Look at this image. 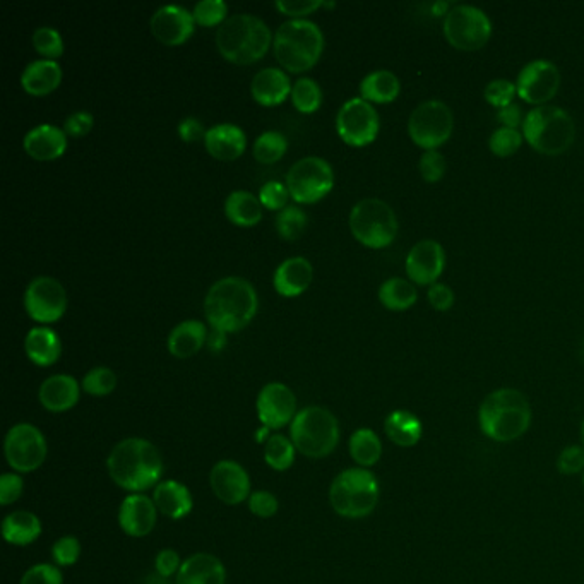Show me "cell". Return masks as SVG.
<instances>
[{
  "instance_id": "obj_1",
  "label": "cell",
  "mask_w": 584,
  "mask_h": 584,
  "mask_svg": "<svg viewBox=\"0 0 584 584\" xmlns=\"http://www.w3.org/2000/svg\"><path fill=\"white\" fill-rule=\"evenodd\" d=\"M110 478L120 489L134 494L155 487L163 473L161 454L151 442L139 437L120 441L107 459Z\"/></svg>"
},
{
  "instance_id": "obj_2",
  "label": "cell",
  "mask_w": 584,
  "mask_h": 584,
  "mask_svg": "<svg viewBox=\"0 0 584 584\" xmlns=\"http://www.w3.org/2000/svg\"><path fill=\"white\" fill-rule=\"evenodd\" d=\"M257 305L256 288L239 276L216 281L204 298V312L211 328L227 334L244 329L256 316Z\"/></svg>"
},
{
  "instance_id": "obj_3",
  "label": "cell",
  "mask_w": 584,
  "mask_h": 584,
  "mask_svg": "<svg viewBox=\"0 0 584 584\" xmlns=\"http://www.w3.org/2000/svg\"><path fill=\"white\" fill-rule=\"evenodd\" d=\"M478 424L492 441H516L530 429V401L518 389H495L480 405Z\"/></svg>"
},
{
  "instance_id": "obj_4",
  "label": "cell",
  "mask_w": 584,
  "mask_h": 584,
  "mask_svg": "<svg viewBox=\"0 0 584 584\" xmlns=\"http://www.w3.org/2000/svg\"><path fill=\"white\" fill-rule=\"evenodd\" d=\"M273 33L263 19L254 14H233L216 31V47L228 62L249 66L268 54Z\"/></svg>"
},
{
  "instance_id": "obj_5",
  "label": "cell",
  "mask_w": 584,
  "mask_h": 584,
  "mask_svg": "<svg viewBox=\"0 0 584 584\" xmlns=\"http://www.w3.org/2000/svg\"><path fill=\"white\" fill-rule=\"evenodd\" d=\"M521 132L526 143L540 155L559 156L573 146L576 124L564 108L542 105L526 114Z\"/></svg>"
},
{
  "instance_id": "obj_6",
  "label": "cell",
  "mask_w": 584,
  "mask_h": 584,
  "mask_svg": "<svg viewBox=\"0 0 584 584\" xmlns=\"http://www.w3.org/2000/svg\"><path fill=\"white\" fill-rule=\"evenodd\" d=\"M273 43L281 67L297 74L316 66L324 50V35L309 19H290L278 28Z\"/></svg>"
},
{
  "instance_id": "obj_7",
  "label": "cell",
  "mask_w": 584,
  "mask_h": 584,
  "mask_svg": "<svg viewBox=\"0 0 584 584\" xmlns=\"http://www.w3.org/2000/svg\"><path fill=\"white\" fill-rule=\"evenodd\" d=\"M290 437L298 453L310 459L326 458L340 442V425L322 406H307L290 424Z\"/></svg>"
},
{
  "instance_id": "obj_8",
  "label": "cell",
  "mask_w": 584,
  "mask_h": 584,
  "mask_svg": "<svg viewBox=\"0 0 584 584\" xmlns=\"http://www.w3.org/2000/svg\"><path fill=\"white\" fill-rule=\"evenodd\" d=\"M329 502L343 518L362 519L374 513L379 502V482L365 468H350L334 478Z\"/></svg>"
},
{
  "instance_id": "obj_9",
  "label": "cell",
  "mask_w": 584,
  "mask_h": 584,
  "mask_svg": "<svg viewBox=\"0 0 584 584\" xmlns=\"http://www.w3.org/2000/svg\"><path fill=\"white\" fill-rule=\"evenodd\" d=\"M353 237L370 249H384L398 237L400 223L394 209L386 201L369 197L358 201L350 213Z\"/></svg>"
},
{
  "instance_id": "obj_10",
  "label": "cell",
  "mask_w": 584,
  "mask_h": 584,
  "mask_svg": "<svg viewBox=\"0 0 584 584\" xmlns=\"http://www.w3.org/2000/svg\"><path fill=\"white\" fill-rule=\"evenodd\" d=\"M442 31L449 45L461 52H475L490 42L492 21L480 7L458 4L444 16Z\"/></svg>"
},
{
  "instance_id": "obj_11",
  "label": "cell",
  "mask_w": 584,
  "mask_h": 584,
  "mask_svg": "<svg viewBox=\"0 0 584 584\" xmlns=\"http://www.w3.org/2000/svg\"><path fill=\"white\" fill-rule=\"evenodd\" d=\"M453 131V110L441 100L420 103L408 119V134L424 151L441 148L453 136Z\"/></svg>"
},
{
  "instance_id": "obj_12",
  "label": "cell",
  "mask_w": 584,
  "mask_h": 584,
  "mask_svg": "<svg viewBox=\"0 0 584 584\" xmlns=\"http://www.w3.org/2000/svg\"><path fill=\"white\" fill-rule=\"evenodd\" d=\"M333 185V167L329 165V161L319 156L302 158L288 170V192L297 203H317L322 197L328 196Z\"/></svg>"
},
{
  "instance_id": "obj_13",
  "label": "cell",
  "mask_w": 584,
  "mask_h": 584,
  "mask_svg": "<svg viewBox=\"0 0 584 584\" xmlns=\"http://www.w3.org/2000/svg\"><path fill=\"white\" fill-rule=\"evenodd\" d=\"M379 129H381V122H379L376 108L360 96L343 103V107L336 115V131L340 134V138L355 148L374 143Z\"/></svg>"
},
{
  "instance_id": "obj_14",
  "label": "cell",
  "mask_w": 584,
  "mask_h": 584,
  "mask_svg": "<svg viewBox=\"0 0 584 584\" xmlns=\"http://www.w3.org/2000/svg\"><path fill=\"white\" fill-rule=\"evenodd\" d=\"M4 451L12 470L31 473L38 470L47 458V441L35 425L18 424L7 432Z\"/></svg>"
},
{
  "instance_id": "obj_15",
  "label": "cell",
  "mask_w": 584,
  "mask_h": 584,
  "mask_svg": "<svg viewBox=\"0 0 584 584\" xmlns=\"http://www.w3.org/2000/svg\"><path fill=\"white\" fill-rule=\"evenodd\" d=\"M561 71L554 62L547 59H535L528 62L516 79V90L523 102L542 107L549 105L550 100L561 88Z\"/></svg>"
},
{
  "instance_id": "obj_16",
  "label": "cell",
  "mask_w": 584,
  "mask_h": 584,
  "mask_svg": "<svg viewBox=\"0 0 584 584\" xmlns=\"http://www.w3.org/2000/svg\"><path fill=\"white\" fill-rule=\"evenodd\" d=\"M24 309L36 322L50 324L66 314L67 293L60 281L50 276H38L24 292Z\"/></svg>"
},
{
  "instance_id": "obj_17",
  "label": "cell",
  "mask_w": 584,
  "mask_h": 584,
  "mask_svg": "<svg viewBox=\"0 0 584 584\" xmlns=\"http://www.w3.org/2000/svg\"><path fill=\"white\" fill-rule=\"evenodd\" d=\"M257 417L266 429H283L297 417V400L292 389L281 382H269L257 396Z\"/></svg>"
},
{
  "instance_id": "obj_18",
  "label": "cell",
  "mask_w": 584,
  "mask_h": 584,
  "mask_svg": "<svg viewBox=\"0 0 584 584\" xmlns=\"http://www.w3.org/2000/svg\"><path fill=\"white\" fill-rule=\"evenodd\" d=\"M406 275L420 287H430L446 269V251L437 240H420L413 245L405 261Z\"/></svg>"
},
{
  "instance_id": "obj_19",
  "label": "cell",
  "mask_w": 584,
  "mask_h": 584,
  "mask_svg": "<svg viewBox=\"0 0 584 584\" xmlns=\"http://www.w3.org/2000/svg\"><path fill=\"white\" fill-rule=\"evenodd\" d=\"M209 482L216 497L228 506H239L251 494L249 473L239 463L230 459L220 461L213 466Z\"/></svg>"
},
{
  "instance_id": "obj_20",
  "label": "cell",
  "mask_w": 584,
  "mask_h": 584,
  "mask_svg": "<svg viewBox=\"0 0 584 584\" xmlns=\"http://www.w3.org/2000/svg\"><path fill=\"white\" fill-rule=\"evenodd\" d=\"M149 26L158 42L175 47L189 40V36L194 33L196 21L192 12L187 11L185 7L170 4V6L160 7L153 14Z\"/></svg>"
},
{
  "instance_id": "obj_21",
  "label": "cell",
  "mask_w": 584,
  "mask_h": 584,
  "mask_svg": "<svg viewBox=\"0 0 584 584\" xmlns=\"http://www.w3.org/2000/svg\"><path fill=\"white\" fill-rule=\"evenodd\" d=\"M155 501L143 494H132L124 499L119 509V525L129 537L143 538L156 525Z\"/></svg>"
},
{
  "instance_id": "obj_22",
  "label": "cell",
  "mask_w": 584,
  "mask_h": 584,
  "mask_svg": "<svg viewBox=\"0 0 584 584\" xmlns=\"http://www.w3.org/2000/svg\"><path fill=\"white\" fill-rule=\"evenodd\" d=\"M23 146L24 151L35 160H57L66 153L67 134L64 129L42 124L24 136Z\"/></svg>"
},
{
  "instance_id": "obj_23",
  "label": "cell",
  "mask_w": 584,
  "mask_h": 584,
  "mask_svg": "<svg viewBox=\"0 0 584 584\" xmlns=\"http://www.w3.org/2000/svg\"><path fill=\"white\" fill-rule=\"evenodd\" d=\"M314 280V268L305 257H290L276 268L273 283L283 297H298Z\"/></svg>"
},
{
  "instance_id": "obj_24",
  "label": "cell",
  "mask_w": 584,
  "mask_h": 584,
  "mask_svg": "<svg viewBox=\"0 0 584 584\" xmlns=\"http://www.w3.org/2000/svg\"><path fill=\"white\" fill-rule=\"evenodd\" d=\"M79 393H81V388L74 377L57 374V376L48 377L47 381L43 382L38 391V398L48 412L62 413L76 406Z\"/></svg>"
},
{
  "instance_id": "obj_25",
  "label": "cell",
  "mask_w": 584,
  "mask_h": 584,
  "mask_svg": "<svg viewBox=\"0 0 584 584\" xmlns=\"http://www.w3.org/2000/svg\"><path fill=\"white\" fill-rule=\"evenodd\" d=\"M292 88L287 72L276 67L257 72L251 84L254 100L264 107H275L285 102L288 95H292Z\"/></svg>"
},
{
  "instance_id": "obj_26",
  "label": "cell",
  "mask_w": 584,
  "mask_h": 584,
  "mask_svg": "<svg viewBox=\"0 0 584 584\" xmlns=\"http://www.w3.org/2000/svg\"><path fill=\"white\" fill-rule=\"evenodd\" d=\"M227 573L223 562L211 554H196L182 562L177 584H225Z\"/></svg>"
},
{
  "instance_id": "obj_27",
  "label": "cell",
  "mask_w": 584,
  "mask_h": 584,
  "mask_svg": "<svg viewBox=\"0 0 584 584\" xmlns=\"http://www.w3.org/2000/svg\"><path fill=\"white\" fill-rule=\"evenodd\" d=\"M204 144L211 156L221 161L237 160L245 151V132L233 124H218L206 132Z\"/></svg>"
},
{
  "instance_id": "obj_28",
  "label": "cell",
  "mask_w": 584,
  "mask_h": 584,
  "mask_svg": "<svg viewBox=\"0 0 584 584\" xmlns=\"http://www.w3.org/2000/svg\"><path fill=\"white\" fill-rule=\"evenodd\" d=\"M62 69L57 60H35L24 67L21 86L31 96H47L59 88Z\"/></svg>"
},
{
  "instance_id": "obj_29",
  "label": "cell",
  "mask_w": 584,
  "mask_h": 584,
  "mask_svg": "<svg viewBox=\"0 0 584 584\" xmlns=\"http://www.w3.org/2000/svg\"><path fill=\"white\" fill-rule=\"evenodd\" d=\"M153 501L155 506L161 514H165L168 518L182 519L191 513L192 495L189 489L185 487L184 483L175 482V480H165L160 482L155 487V494H153Z\"/></svg>"
},
{
  "instance_id": "obj_30",
  "label": "cell",
  "mask_w": 584,
  "mask_h": 584,
  "mask_svg": "<svg viewBox=\"0 0 584 584\" xmlns=\"http://www.w3.org/2000/svg\"><path fill=\"white\" fill-rule=\"evenodd\" d=\"M24 350L33 364L50 367L59 360L60 352H62L59 334L55 333L54 329L45 328V326L33 328L26 334Z\"/></svg>"
},
{
  "instance_id": "obj_31",
  "label": "cell",
  "mask_w": 584,
  "mask_h": 584,
  "mask_svg": "<svg viewBox=\"0 0 584 584\" xmlns=\"http://www.w3.org/2000/svg\"><path fill=\"white\" fill-rule=\"evenodd\" d=\"M208 341L206 326L201 321H184L177 324L168 336V350L175 358H191Z\"/></svg>"
},
{
  "instance_id": "obj_32",
  "label": "cell",
  "mask_w": 584,
  "mask_h": 584,
  "mask_svg": "<svg viewBox=\"0 0 584 584\" xmlns=\"http://www.w3.org/2000/svg\"><path fill=\"white\" fill-rule=\"evenodd\" d=\"M398 76L388 69H377L367 74L360 83V98L369 103H391L400 96Z\"/></svg>"
},
{
  "instance_id": "obj_33",
  "label": "cell",
  "mask_w": 584,
  "mask_h": 584,
  "mask_svg": "<svg viewBox=\"0 0 584 584\" xmlns=\"http://www.w3.org/2000/svg\"><path fill=\"white\" fill-rule=\"evenodd\" d=\"M384 430L389 441L394 442L396 446L413 447L417 446L422 439L424 425L415 413L408 410H396L386 418Z\"/></svg>"
},
{
  "instance_id": "obj_34",
  "label": "cell",
  "mask_w": 584,
  "mask_h": 584,
  "mask_svg": "<svg viewBox=\"0 0 584 584\" xmlns=\"http://www.w3.org/2000/svg\"><path fill=\"white\" fill-rule=\"evenodd\" d=\"M225 215L239 227H254L263 220V204L247 191H233L225 201Z\"/></svg>"
},
{
  "instance_id": "obj_35",
  "label": "cell",
  "mask_w": 584,
  "mask_h": 584,
  "mask_svg": "<svg viewBox=\"0 0 584 584\" xmlns=\"http://www.w3.org/2000/svg\"><path fill=\"white\" fill-rule=\"evenodd\" d=\"M2 535L7 543L26 547L35 542L36 538L42 535V523L35 514L28 511H16L9 514L2 523Z\"/></svg>"
},
{
  "instance_id": "obj_36",
  "label": "cell",
  "mask_w": 584,
  "mask_h": 584,
  "mask_svg": "<svg viewBox=\"0 0 584 584\" xmlns=\"http://www.w3.org/2000/svg\"><path fill=\"white\" fill-rule=\"evenodd\" d=\"M379 300L386 309L401 312L417 304L418 290L415 283L405 278H389L379 288Z\"/></svg>"
},
{
  "instance_id": "obj_37",
  "label": "cell",
  "mask_w": 584,
  "mask_h": 584,
  "mask_svg": "<svg viewBox=\"0 0 584 584\" xmlns=\"http://www.w3.org/2000/svg\"><path fill=\"white\" fill-rule=\"evenodd\" d=\"M350 454L362 468L374 466L382 456L381 439L372 429H358L350 437Z\"/></svg>"
},
{
  "instance_id": "obj_38",
  "label": "cell",
  "mask_w": 584,
  "mask_h": 584,
  "mask_svg": "<svg viewBox=\"0 0 584 584\" xmlns=\"http://www.w3.org/2000/svg\"><path fill=\"white\" fill-rule=\"evenodd\" d=\"M264 459L273 470H288L295 461V446H293L292 439L281 436V434L269 436L266 446H264Z\"/></svg>"
},
{
  "instance_id": "obj_39",
  "label": "cell",
  "mask_w": 584,
  "mask_h": 584,
  "mask_svg": "<svg viewBox=\"0 0 584 584\" xmlns=\"http://www.w3.org/2000/svg\"><path fill=\"white\" fill-rule=\"evenodd\" d=\"M288 149V139L278 131H266L254 143V156L259 163L271 165L281 160Z\"/></svg>"
},
{
  "instance_id": "obj_40",
  "label": "cell",
  "mask_w": 584,
  "mask_h": 584,
  "mask_svg": "<svg viewBox=\"0 0 584 584\" xmlns=\"http://www.w3.org/2000/svg\"><path fill=\"white\" fill-rule=\"evenodd\" d=\"M293 107L302 114H314L322 103L321 86L310 78H300L292 88Z\"/></svg>"
},
{
  "instance_id": "obj_41",
  "label": "cell",
  "mask_w": 584,
  "mask_h": 584,
  "mask_svg": "<svg viewBox=\"0 0 584 584\" xmlns=\"http://www.w3.org/2000/svg\"><path fill=\"white\" fill-rule=\"evenodd\" d=\"M307 227V215L298 206H287L276 216V230L285 240H297Z\"/></svg>"
},
{
  "instance_id": "obj_42",
  "label": "cell",
  "mask_w": 584,
  "mask_h": 584,
  "mask_svg": "<svg viewBox=\"0 0 584 584\" xmlns=\"http://www.w3.org/2000/svg\"><path fill=\"white\" fill-rule=\"evenodd\" d=\"M523 132L519 129H509V127H499L495 129L489 138V148L495 156L507 158L518 153L519 148L523 146Z\"/></svg>"
},
{
  "instance_id": "obj_43",
  "label": "cell",
  "mask_w": 584,
  "mask_h": 584,
  "mask_svg": "<svg viewBox=\"0 0 584 584\" xmlns=\"http://www.w3.org/2000/svg\"><path fill=\"white\" fill-rule=\"evenodd\" d=\"M117 388V376L108 367H95L83 379V389L91 396H108Z\"/></svg>"
},
{
  "instance_id": "obj_44",
  "label": "cell",
  "mask_w": 584,
  "mask_h": 584,
  "mask_svg": "<svg viewBox=\"0 0 584 584\" xmlns=\"http://www.w3.org/2000/svg\"><path fill=\"white\" fill-rule=\"evenodd\" d=\"M33 47L38 54L47 57L48 60L59 59L64 54V42L59 31L50 26H42L33 33Z\"/></svg>"
},
{
  "instance_id": "obj_45",
  "label": "cell",
  "mask_w": 584,
  "mask_h": 584,
  "mask_svg": "<svg viewBox=\"0 0 584 584\" xmlns=\"http://www.w3.org/2000/svg\"><path fill=\"white\" fill-rule=\"evenodd\" d=\"M483 96L492 107L499 110V108H504L514 103V98L518 96V90H516V83H513L511 79L497 78L492 79L487 84V88L483 91Z\"/></svg>"
},
{
  "instance_id": "obj_46",
  "label": "cell",
  "mask_w": 584,
  "mask_h": 584,
  "mask_svg": "<svg viewBox=\"0 0 584 584\" xmlns=\"http://www.w3.org/2000/svg\"><path fill=\"white\" fill-rule=\"evenodd\" d=\"M228 6L223 0H201L197 2L192 16L201 26H218L227 19Z\"/></svg>"
},
{
  "instance_id": "obj_47",
  "label": "cell",
  "mask_w": 584,
  "mask_h": 584,
  "mask_svg": "<svg viewBox=\"0 0 584 584\" xmlns=\"http://www.w3.org/2000/svg\"><path fill=\"white\" fill-rule=\"evenodd\" d=\"M418 170H420V175H422V179L425 182L436 184L446 173V156L442 155L441 151H437V149L424 151L420 156V160H418Z\"/></svg>"
},
{
  "instance_id": "obj_48",
  "label": "cell",
  "mask_w": 584,
  "mask_h": 584,
  "mask_svg": "<svg viewBox=\"0 0 584 584\" xmlns=\"http://www.w3.org/2000/svg\"><path fill=\"white\" fill-rule=\"evenodd\" d=\"M288 196H290V192H288L287 185L276 182V180H269L259 191V201L264 208L271 209V211H281V209L287 208Z\"/></svg>"
},
{
  "instance_id": "obj_49",
  "label": "cell",
  "mask_w": 584,
  "mask_h": 584,
  "mask_svg": "<svg viewBox=\"0 0 584 584\" xmlns=\"http://www.w3.org/2000/svg\"><path fill=\"white\" fill-rule=\"evenodd\" d=\"M81 555V543L76 537H62L52 547V557L59 566L76 564Z\"/></svg>"
},
{
  "instance_id": "obj_50",
  "label": "cell",
  "mask_w": 584,
  "mask_h": 584,
  "mask_svg": "<svg viewBox=\"0 0 584 584\" xmlns=\"http://www.w3.org/2000/svg\"><path fill=\"white\" fill-rule=\"evenodd\" d=\"M64 578L52 564H36L24 573L21 584H62Z\"/></svg>"
},
{
  "instance_id": "obj_51",
  "label": "cell",
  "mask_w": 584,
  "mask_h": 584,
  "mask_svg": "<svg viewBox=\"0 0 584 584\" xmlns=\"http://www.w3.org/2000/svg\"><path fill=\"white\" fill-rule=\"evenodd\" d=\"M557 468L562 475H578L584 470V447L567 446L557 459Z\"/></svg>"
},
{
  "instance_id": "obj_52",
  "label": "cell",
  "mask_w": 584,
  "mask_h": 584,
  "mask_svg": "<svg viewBox=\"0 0 584 584\" xmlns=\"http://www.w3.org/2000/svg\"><path fill=\"white\" fill-rule=\"evenodd\" d=\"M249 509L257 518H271L278 513V499L271 492L257 490L249 497Z\"/></svg>"
},
{
  "instance_id": "obj_53",
  "label": "cell",
  "mask_w": 584,
  "mask_h": 584,
  "mask_svg": "<svg viewBox=\"0 0 584 584\" xmlns=\"http://www.w3.org/2000/svg\"><path fill=\"white\" fill-rule=\"evenodd\" d=\"M275 6L285 16L302 19L307 14L317 11L319 7H324V2L322 0H278Z\"/></svg>"
},
{
  "instance_id": "obj_54",
  "label": "cell",
  "mask_w": 584,
  "mask_h": 584,
  "mask_svg": "<svg viewBox=\"0 0 584 584\" xmlns=\"http://www.w3.org/2000/svg\"><path fill=\"white\" fill-rule=\"evenodd\" d=\"M93 126H95L93 114L79 110V112H74L67 117L66 122H64V132H66L67 138H84L93 129Z\"/></svg>"
},
{
  "instance_id": "obj_55",
  "label": "cell",
  "mask_w": 584,
  "mask_h": 584,
  "mask_svg": "<svg viewBox=\"0 0 584 584\" xmlns=\"http://www.w3.org/2000/svg\"><path fill=\"white\" fill-rule=\"evenodd\" d=\"M23 478L16 473H4L0 477V504L9 506L18 501L23 494Z\"/></svg>"
},
{
  "instance_id": "obj_56",
  "label": "cell",
  "mask_w": 584,
  "mask_h": 584,
  "mask_svg": "<svg viewBox=\"0 0 584 584\" xmlns=\"http://www.w3.org/2000/svg\"><path fill=\"white\" fill-rule=\"evenodd\" d=\"M427 298H429V304L439 312H447L456 302L453 288L446 285V283H439V281L434 285H430Z\"/></svg>"
},
{
  "instance_id": "obj_57",
  "label": "cell",
  "mask_w": 584,
  "mask_h": 584,
  "mask_svg": "<svg viewBox=\"0 0 584 584\" xmlns=\"http://www.w3.org/2000/svg\"><path fill=\"white\" fill-rule=\"evenodd\" d=\"M180 567H182L180 555L175 550H161L156 557V573L160 574L161 578H170L173 574L179 573Z\"/></svg>"
},
{
  "instance_id": "obj_58",
  "label": "cell",
  "mask_w": 584,
  "mask_h": 584,
  "mask_svg": "<svg viewBox=\"0 0 584 584\" xmlns=\"http://www.w3.org/2000/svg\"><path fill=\"white\" fill-rule=\"evenodd\" d=\"M177 131H179L180 139L185 143H197L201 139L204 141L206 132H208L204 129L203 122L196 117H187V119L182 120Z\"/></svg>"
},
{
  "instance_id": "obj_59",
  "label": "cell",
  "mask_w": 584,
  "mask_h": 584,
  "mask_svg": "<svg viewBox=\"0 0 584 584\" xmlns=\"http://www.w3.org/2000/svg\"><path fill=\"white\" fill-rule=\"evenodd\" d=\"M525 117L526 115H523V108L516 102L497 110V120L501 122V127H509V129H518L519 126L523 127Z\"/></svg>"
},
{
  "instance_id": "obj_60",
  "label": "cell",
  "mask_w": 584,
  "mask_h": 584,
  "mask_svg": "<svg viewBox=\"0 0 584 584\" xmlns=\"http://www.w3.org/2000/svg\"><path fill=\"white\" fill-rule=\"evenodd\" d=\"M227 345V333L213 329V333L208 336V346L213 352H220Z\"/></svg>"
},
{
  "instance_id": "obj_61",
  "label": "cell",
  "mask_w": 584,
  "mask_h": 584,
  "mask_svg": "<svg viewBox=\"0 0 584 584\" xmlns=\"http://www.w3.org/2000/svg\"><path fill=\"white\" fill-rule=\"evenodd\" d=\"M581 441H583V447H584V422H583V425H581Z\"/></svg>"
},
{
  "instance_id": "obj_62",
  "label": "cell",
  "mask_w": 584,
  "mask_h": 584,
  "mask_svg": "<svg viewBox=\"0 0 584 584\" xmlns=\"http://www.w3.org/2000/svg\"><path fill=\"white\" fill-rule=\"evenodd\" d=\"M581 355H583V358H584V341H583V346H581Z\"/></svg>"
},
{
  "instance_id": "obj_63",
  "label": "cell",
  "mask_w": 584,
  "mask_h": 584,
  "mask_svg": "<svg viewBox=\"0 0 584 584\" xmlns=\"http://www.w3.org/2000/svg\"><path fill=\"white\" fill-rule=\"evenodd\" d=\"M583 483H584V475H583Z\"/></svg>"
}]
</instances>
